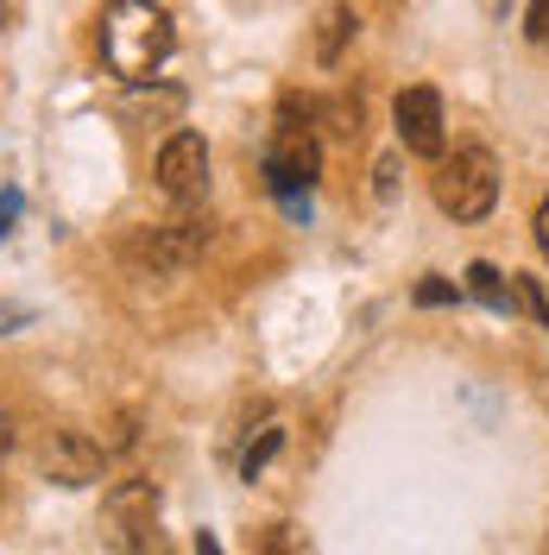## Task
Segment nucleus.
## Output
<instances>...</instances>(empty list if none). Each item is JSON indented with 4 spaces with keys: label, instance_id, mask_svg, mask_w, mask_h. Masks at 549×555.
<instances>
[{
    "label": "nucleus",
    "instance_id": "f257e3e1",
    "mask_svg": "<svg viewBox=\"0 0 549 555\" xmlns=\"http://www.w3.org/2000/svg\"><path fill=\"white\" fill-rule=\"evenodd\" d=\"M171 13L152 7V0H114L102 13V64L120 76V82H145L158 76L165 57H171Z\"/></svg>",
    "mask_w": 549,
    "mask_h": 555
},
{
    "label": "nucleus",
    "instance_id": "f03ea898",
    "mask_svg": "<svg viewBox=\"0 0 549 555\" xmlns=\"http://www.w3.org/2000/svg\"><path fill=\"white\" fill-rule=\"evenodd\" d=\"M316 177H322V145H316V127H297V107L284 102V127L272 133V152H266V183H272V196H284L291 215H309V190H316Z\"/></svg>",
    "mask_w": 549,
    "mask_h": 555
},
{
    "label": "nucleus",
    "instance_id": "7ed1b4c3",
    "mask_svg": "<svg viewBox=\"0 0 549 555\" xmlns=\"http://www.w3.org/2000/svg\"><path fill=\"white\" fill-rule=\"evenodd\" d=\"M430 190H436V208L443 215H455V221H486L493 203H499V158L486 145H461L455 158L436 165Z\"/></svg>",
    "mask_w": 549,
    "mask_h": 555
},
{
    "label": "nucleus",
    "instance_id": "20e7f679",
    "mask_svg": "<svg viewBox=\"0 0 549 555\" xmlns=\"http://www.w3.org/2000/svg\"><path fill=\"white\" fill-rule=\"evenodd\" d=\"M102 537L114 555H152L158 550V486L120 480L102 499Z\"/></svg>",
    "mask_w": 549,
    "mask_h": 555
},
{
    "label": "nucleus",
    "instance_id": "39448f33",
    "mask_svg": "<svg viewBox=\"0 0 549 555\" xmlns=\"http://www.w3.org/2000/svg\"><path fill=\"white\" fill-rule=\"evenodd\" d=\"M392 120H398V145L417 152V158H443L448 152V120H443V95L436 89H405L392 102Z\"/></svg>",
    "mask_w": 549,
    "mask_h": 555
},
{
    "label": "nucleus",
    "instance_id": "423d86ee",
    "mask_svg": "<svg viewBox=\"0 0 549 555\" xmlns=\"http://www.w3.org/2000/svg\"><path fill=\"white\" fill-rule=\"evenodd\" d=\"M158 190L171 196V203H196L208 190V145L203 133H171L165 145H158Z\"/></svg>",
    "mask_w": 549,
    "mask_h": 555
},
{
    "label": "nucleus",
    "instance_id": "0eeeda50",
    "mask_svg": "<svg viewBox=\"0 0 549 555\" xmlns=\"http://www.w3.org/2000/svg\"><path fill=\"white\" fill-rule=\"evenodd\" d=\"M203 228H190V221H177V228H139L133 241H127V259H133L139 272L165 278V272H183L196 253H203Z\"/></svg>",
    "mask_w": 549,
    "mask_h": 555
},
{
    "label": "nucleus",
    "instance_id": "6e6552de",
    "mask_svg": "<svg viewBox=\"0 0 549 555\" xmlns=\"http://www.w3.org/2000/svg\"><path fill=\"white\" fill-rule=\"evenodd\" d=\"M38 461H44V474H51L58 486H89L95 474H102L107 454H102V442H89L82 429H51V442H44Z\"/></svg>",
    "mask_w": 549,
    "mask_h": 555
},
{
    "label": "nucleus",
    "instance_id": "1a4fd4ad",
    "mask_svg": "<svg viewBox=\"0 0 549 555\" xmlns=\"http://www.w3.org/2000/svg\"><path fill=\"white\" fill-rule=\"evenodd\" d=\"M468 291H474V297H481L486 310H512V284H506V278H499V266H486V259H474V266H468Z\"/></svg>",
    "mask_w": 549,
    "mask_h": 555
},
{
    "label": "nucleus",
    "instance_id": "9d476101",
    "mask_svg": "<svg viewBox=\"0 0 549 555\" xmlns=\"http://www.w3.org/2000/svg\"><path fill=\"white\" fill-rule=\"evenodd\" d=\"M354 26H360V20H354L347 7H329V13H322V38H316V57H322V64H335V57H342V44L354 38Z\"/></svg>",
    "mask_w": 549,
    "mask_h": 555
},
{
    "label": "nucleus",
    "instance_id": "9b49d317",
    "mask_svg": "<svg viewBox=\"0 0 549 555\" xmlns=\"http://www.w3.org/2000/svg\"><path fill=\"white\" fill-rule=\"evenodd\" d=\"M278 449H284V429H259V442L241 454V474H246V480H259V467H266Z\"/></svg>",
    "mask_w": 549,
    "mask_h": 555
},
{
    "label": "nucleus",
    "instance_id": "f8f14e48",
    "mask_svg": "<svg viewBox=\"0 0 549 555\" xmlns=\"http://www.w3.org/2000/svg\"><path fill=\"white\" fill-rule=\"evenodd\" d=\"M259 555H309L304 530H291V524H272L266 537H259Z\"/></svg>",
    "mask_w": 549,
    "mask_h": 555
},
{
    "label": "nucleus",
    "instance_id": "ddd939ff",
    "mask_svg": "<svg viewBox=\"0 0 549 555\" xmlns=\"http://www.w3.org/2000/svg\"><path fill=\"white\" fill-rule=\"evenodd\" d=\"M512 297L524 304V310H531V322H549V297L537 291V278H518V284H512Z\"/></svg>",
    "mask_w": 549,
    "mask_h": 555
},
{
    "label": "nucleus",
    "instance_id": "4468645a",
    "mask_svg": "<svg viewBox=\"0 0 549 555\" xmlns=\"http://www.w3.org/2000/svg\"><path fill=\"white\" fill-rule=\"evenodd\" d=\"M524 33L537 51H549V0H531V13H524Z\"/></svg>",
    "mask_w": 549,
    "mask_h": 555
},
{
    "label": "nucleus",
    "instance_id": "2eb2a0df",
    "mask_svg": "<svg viewBox=\"0 0 549 555\" xmlns=\"http://www.w3.org/2000/svg\"><path fill=\"white\" fill-rule=\"evenodd\" d=\"M455 297H461V284H443V278L417 284V304H430V310H436V304H455Z\"/></svg>",
    "mask_w": 549,
    "mask_h": 555
},
{
    "label": "nucleus",
    "instance_id": "dca6fc26",
    "mask_svg": "<svg viewBox=\"0 0 549 555\" xmlns=\"http://www.w3.org/2000/svg\"><path fill=\"white\" fill-rule=\"evenodd\" d=\"M20 208H26V196H20V190H0V241L13 234V221H20Z\"/></svg>",
    "mask_w": 549,
    "mask_h": 555
},
{
    "label": "nucleus",
    "instance_id": "f3484780",
    "mask_svg": "<svg viewBox=\"0 0 549 555\" xmlns=\"http://www.w3.org/2000/svg\"><path fill=\"white\" fill-rule=\"evenodd\" d=\"M20 322H26V310H20V304H0V335H13Z\"/></svg>",
    "mask_w": 549,
    "mask_h": 555
},
{
    "label": "nucleus",
    "instance_id": "a211bd4d",
    "mask_svg": "<svg viewBox=\"0 0 549 555\" xmlns=\"http://www.w3.org/2000/svg\"><path fill=\"white\" fill-rule=\"evenodd\" d=\"M537 246H544V259H549V196H544V208H537Z\"/></svg>",
    "mask_w": 549,
    "mask_h": 555
},
{
    "label": "nucleus",
    "instance_id": "6ab92c4d",
    "mask_svg": "<svg viewBox=\"0 0 549 555\" xmlns=\"http://www.w3.org/2000/svg\"><path fill=\"white\" fill-rule=\"evenodd\" d=\"M7 449H13V416L0 411V454H7Z\"/></svg>",
    "mask_w": 549,
    "mask_h": 555
},
{
    "label": "nucleus",
    "instance_id": "aec40b11",
    "mask_svg": "<svg viewBox=\"0 0 549 555\" xmlns=\"http://www.w3.org/2000/svg\"><path fill=\"white\" fill-rule=\"evenodd\" d=\"M196 555H221V543H215V537L203 530V537H196Z\"/></svg>",
    "mask_w": 549,
    "mask_h": 555
}]
</instances>
